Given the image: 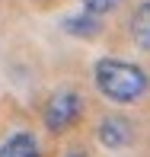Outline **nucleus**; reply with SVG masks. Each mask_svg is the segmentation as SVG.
Masks as SVG:
<instances>
[{"label":"nucleus","instance_id":"nucleus-1","mask_svg":"<svg viewBox=\"0 0 150 157\" xmlns=\"http://www.w3.org/2000/svg\"><path fill=\"white\" fill-rule=\"evenodd\" d=\"M93 83L109 103H137L147 96L150 90V77L141 64L134 61H121V58H99L93 64Z\"/></svg>","mask_w":150,"mask_h":157},{"label":"nucleus","instance_id":"nucleus-2","mask_svg":"<svg viewBox=\"0 0 150 157\" xmlns=\"http://www.w3.org/2000/svg\"><path fill=\"white\" fill-rule=\"evenodd\" d=\"M83 96L77 90H58L51 99L45 103V112H42V122H45L48 132H67L83 119Z\"/></svg>","mask_w":150,"mask_h":157},{"label":"nucleus","instance_id":"nucleus-3","mask_svg":"<svg viewBox=\"0 0 150 157\" xmlns=\"http://www.w3.org/2000/svg\"><path fill=\"white\" fill-rule=\"evenodd\" d=\"M96 135H99V144H102V147H109V151H121V147L131 144L134 128H131L128 119H121V116H105L102 122H99Z\"/></svg>","mask_w":150,"mask_h":157},{"label":"nucleus","instance_id":"nucleus-4","mask_svg":"<svg viewBox=\"0 0 150 157\" xmlns=\"http://www.w3.org/2000/svg\"><path fill=\"white\" fill-rule=\"evenodd\" d=\"M61 26H64V32H67V35H77V39H96V35L102 32V19L93 16V13H86V10L64 16Z\"/></svg>","mask_w":150,"mask_h":157},{"label":"nucleus","instance_id":"nucleus-5","mask_svg":"<svg viewBox=\"0 0 150 157\" xmlns=\"http://www.w3.org/2000/svg\"><path fill=\"white\" fill-rule=\"evenodd\" d=\"M0 157H42V147L32 132H13L0 144Z\"/></svg>","mask_w":150,"mask_h":157},{"label":"nucleus","instance_id":"nucleus-6","mask_svg":"<svg viewBox=\"0 0 150 157\" xmlns=\"http://www.w3.org/2000/svg\"><path fill=\"white\" fill-rule=\"evenodd\" d=\"M131 39H134L137 48L150 52V0H144V3L134 10V16H131Z\"/></svg>","mask_w":150,"mask_h":157},{"label":"nucleus","instance_id":"nucleus-7","mask_svg":"<svg viewBox=\"0 0 150 157\" xmlns=\"http://www.w3.org/2000/svg\"><path fill=\"white\" fill-rule=\"evenodd\" d=\"M83 3V10L86 13H93V16H109V13H115L118 6H121V0H80Z\"/></svg>","mask_w":150,"mask_h":157},{"label":"nucleus","instance_id":"nucleus-8","mask_svg":"<svg viewBox=\"0 0 150 157\" xmlns=\"http://www.w3.org/2000/svg\"><path fill=\"white\" fill-rule=\"evenodd\" d=\"M67 157H90V154H83V151H70Z\"/></svg>","mask_w":150,"mask_h":157}]
</instances>
